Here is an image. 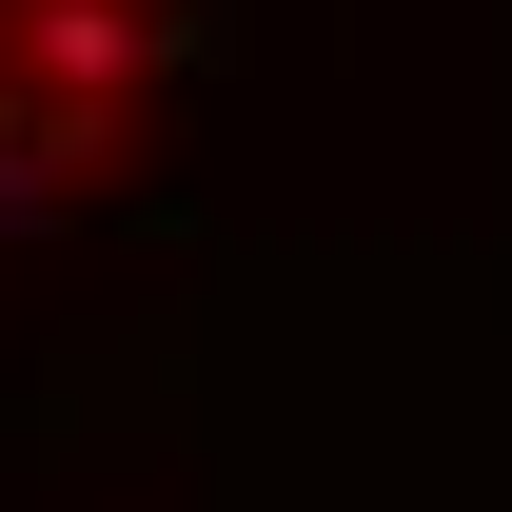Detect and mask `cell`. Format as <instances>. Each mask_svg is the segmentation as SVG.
<instances>
[{"mask_svg": "<svg viewBox=\"0 0 512 512\" xmlns=\"http://www.w3.org/2000/svg\"><path fill=\"white\" fill-rule=\"evenodd\" d=\"M178 0H0V217H40L158 119Z\"/></svg>", "mask_w": 512, "mask_h": 512, "instance_id": "cell-1", "label": "cell"}]
</instances>
